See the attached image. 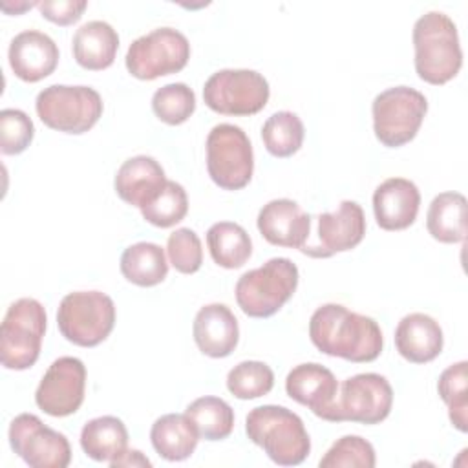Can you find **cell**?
Segmentation results:
<instances>
[{"instance_id": "6da1fadb", "label": "cell", "mask_w": 468, "mask_h": 468, "mask_svg": "<svg viewBox=\"0 0 468 468\" xmlns=\"http://www.w3.org/2000/svg\"><path fill=\"white\" fill-rule=\"evenodd\" d=\"M309 338L320 353L356 364L373 362L384 346L380 325L371 316L340 303H324L311 314Z\"/></svg>"}, {"instance_id": "7a4b0ae2", "label": "cell", "mask_w": 468, "mask_h": 468, "mask_svg": "<svg viewBox=\"0 0 468 468\" xmlns=\"http://www.w3.org/2000/svg\"><path fill=\"white\" fill-rule=\"evenodd\" d=\"M415 71L428 84L452 80L463 66L457 26L441 11H428L413 26Z\"/></svg>"}, {"instance_id": "3957f363", "label": "cell", "mask_w": 468, "mask_h": 468, "mask_svg": "<svg viewBox=\"0 0 468 468\" xmlns=\"http://www.w3.org/2000/svg\"><path fill=\"white\" fill-rule=\"evenodd\" d=\"M245 433L280 466L302 464L311 452L303 420L285 406L263 404L250 410L245 419Z\"/></svg>"}, {"instance_id": "277c9868", "label": "cell", "mask_w": 468, "mask_h": 468, "mask_svg": "<svg viewBox=\"0 0 468 468\" xmlns=\"http://www.w3.org/2000/svg\"><path fill=\"white\" fill-rule=\"evenodd\" d=\"M300 272L289 258H271L261 267L247 271L236 282V302L250 318H269L278 313L298 287Z\"/></svg>"}, {"instance_id": "5b68a950", "label": "cell", "mask_w": 468, "mask_h": 468, "mask_svg": "<svg viewBox=\"0 0 468 468\" xmlns=\"http://www.w3.org/2000/svg\"><path fill=\"white\" fill-rule=\"evenodd\" d=\"M46 309L35 298L13 302L0 327V360L5 369H29L40 355L46 333Z\"/></svg>"}, {"instance_id": "8992f818", "label": "cell", "mask_w": 468, "mask_h": 468, "mask_svg": "<svg viewBox=\"0 0 468 468\" xmlns=\"http://www.w3.org/2000/svg\"><path fill=\"white\" fill-rule=\"evenodd\" d=\"M35 110L48 128L79 135L97 124L104 104L99 91L90 86L51 84L37 95Z\"/></svg>"}, {"instance_id": "52a82bcc", "label": "cell", "mask_w": 468, "mask_h": 468, "mask_svg": "<svg viewBox=\"0 0 468 468\" xmlns=\"http://www.w3.org/2000/svg\"><path fill=\"white\" fill-rule=\"evenodd\" d=\"M57 325L62 336L80 347L104 342L115 325V303L101 291H75L60 300Z\"/></svg>"}, {"instance_id": "ba28073f", "label": "cell", "mask_w": 468, "mask_h": 468, "mask_svg": "<svg viewBox=\"0 0 468 468\" xmlns=\"http://www.w3.org/2000/svg\"><path fill=\"white\" fill-rule=\"evenodd\" d=\"M428 112L426 97L410 86H395L380 91L371 104L375 137L388 148L410 143Z\"/></svg>"}, {"instance_id": "9c48e42d", "label": "cell", "mask_w": 468, "mask_h": 468, "mask_svg": "<svg viewBox=\"0 0 468 468\" xmlns=\"http://www.w3.org/2000/svg\"><path fill=\"white\" fill-rule=\"evenodd\" d=\"M207 170L223 190H241L254 172V152L247 133L229 122L216 124L207 135Z\"/></svg>"}, {"instance_id": "30bf717a", "label": "cell", "mask_w": 468, "mask_h": 468, "mask_svg": "<svg viewBox=\"0 0 468 468\" xmlns=\"http://www.w3.org/2000/svg\"><path fill=\"white\" fill-rule=\"evenodd\" d=\"M267 79L254 69H219L203 86L205 104L221 115H254L269 102Z\"/></svg>"}, {"instance_id": "8fae6325", "label": "cell", "mask_w": 468, "mask_h": 468, "mask_svg": "<svg viewBox=\"0 0 468 468\" xmlns=\"http://www.w3.org/2000/svg\"><path fill=\"white\" fill-rule=\"evenodd\" d=\"M188 58V38L174 27H157L130 44L124 62L132 77L154 80L181 71Z\"/></svg>"}, {"instance_id": "7c38bea8", "label": "cell", "mask_w": 468, "mask_h": 468, "mask_svg": "<svg viewBox=\"0 0 468 468\" xmlns=\"http://www.w3.org/2000/svg\"><path fill=\"white\" fill-rule=\"evenodd\" d=\"M393 406V388L384 375L358 373L338 386L329 422L378 424Z\"/></svg>"}, {"instance_id": "4fadbf2b", "label": "cell", "mask_w": 468, "mask_h": 468, "mask_svg": "<svg viewBox=\"0 0 468 468\" xmlns=\"http://www.w3.org/2000/svg\"><path fill=\"white\" fill-rule=\"evenodd\" d=\"M9 444L31 468H66L71 461L66 435L48 428L33 413H20L11 420Z\"/></svg>"}, {"instance_id": "5bb4252c", "label": "cell", "mask_w": 468, "mask_h": 468, "mask_svg": "<svg viewBox=\"0 0 468 468\" xmlns=\"http://www.w3.org/2000/svg\"><path fill=\"white\" fill-rule=\"evenodd\" d=\"M86 391V366L77 356H58L44 373L37 391V406L51 417L75 413Z\"/></svg>"}, {"instance_id": "9a60e30c", "label": "cell", "mask_w": 468, "mask_h": 468, "mask_svg": "<svg viewBox=\"0 0 468 468\" xmlns=\"http://www.w3.org/2000/svg\"><path fill=\"white\" fill-rule=\"evenodd\" d=\"M318 243L305 245L303 254L329 258L336 252L355 249L366 234V216L356 201L344 199L336 210L318 214Z\"/></svg>"}, {"instance_id": "2e32d148", "label": "cell", "mask_w": 468, "mask_h": 468, "mask_svg": "<svg viewBox=\"0 0 468 468\" xmlns=\"http://www.w3.org/2000/svg\"><path fill=\"white\" fill-rule=\"evenodd\" d=\"M260 234L276 247L303 249L311 234V216L292 199L280 197L261 207L256 219Z\"/></svg>"}, {"instance_id": "e0dca14e", "label": "cell", "mask_w": 468, "mask_h": 468, "mask_svg": "<svg viewBox=\"0 0 468 468\" xmlns=\"http://www.w3.org/2000/svg\"><path fill=\"white\" fill-rule=\"evenodd\" d=\"M287 395L302 406H307L316 417L329 422L338 382L331 369L316 362L294 366L285 378Z\"/></svg>"}, {"instance_id": "ac0fdd59", "label": "cell", "mask_w": 468, "mask_h": 468, "mask_svg": "<svg viewBox=\"0 0 468 468\" xmlns=\"http://www.w3.org/2000/svg\"><path fill=\"white\" fill-rule=\"evenodd\" d=\"M13 73L24 82H38L51 75L58 64V48L55 40L37 29H26L9 44L7 51Z\"/></svg>"}, {"instance_id": "d6986e66", "label": "cell", "mask_w": 468, "mask_h": 468, "mask_svg": "<svg viewBox=\"0 0 468 468\" xmlns=\"http://www.w3.org/2000/svg\"><path fill=\"white\" fill-rule=\"evenodd\" d=\"M420 192L406 177H389L373 192V214L384 230H404L417 219Z\"/></svg>"}, {"instance_id": "ffe728a7", "label": "cell", "mask_w": 468, "mask_h": 468, "mask_svg": "<svg viewBox=\"0 0 468 468\" xmlns=\"http://www.w3.org/2000/svg\"><path fill=\"white\" fill-rule=\"evenodd\" d=\"M197 349L210 358L229 356L239 340V327L234 313L225 303L203 305L192 324Z\"/></svg>"}, {"instance_id": "44dd1931", "label": "cell", "mask_w": 468, "mask_h": 468, "mask_svg": "<svg viewBox=\"0 0 468 468\" xmlns=\"http://www.w3.org/2000/svg\"><path fill=\"white\" fill-rule=\"evenodd\" d=\"M168 179L163 166L150 155H133L126 159L113 179L117 196L137 208L148 205Z\"/></svg>"}, {"instance_id": "7402d4cb", "label": "cell", "mask_w": 468, "mask_h": 468, "mask_svg": "<svg viewBox=\"0 0 468 468\" xmlns=\"http://www.w3.org/2000/svg\"><path fill=\"white\" fill-rule=\"evenodd\" d=\"M444 336L439 322L424 313L406 314L395 329V347L402 358L413 364L435 360L442 351Z\"/></svg>"}, {"instance_id": "603a6c76", "label": "cell", "mask_w": 468, "mask_h": 468, "mask_svg": "<svg viewBox=\"0 0 468 468\" xmlns=\"http://www.w3.org/2000/svg\"><path fill=\"white\" fill-rule=\"evenodd\" d=\"M71 49L80 68L101 71L113 64L119 49V35L108 22L90 20L75 31Z\"/></svg>"}, {"instance_id": "cb8c5ba5", "label": "cell", "mask_w": 468, "mask_h": 468, "mask_svg": "<svg viewBox=\"0 0 468 468\" xmlns=\"http://www.w3.org/2000/svg\"><path fill=\"white\" fill-rule=\"evenodd\" d=\"M150 441L163 459L185 461L194 453L199 433L186 413H166L152 424Z\"/></svg>"}, {"instance_id": "d4e9b609", "label": "cell", "mask_w": 468, "mask_h": 468, "mask_svg": "<svg viewBox=\"0 0 468 468\" xmlns=\"http://www.w3.org/2000/svg\"><path fill=\"white\" fill-rule=\"evenodd\" d=\"M128 430L113 415H102L88 420L80 431L82 452L97 463H112L128 448Z\"/></svg>"}, {"instance_id": "484cf974", "label": "cell", "mask_w": 468, "mask_h": 468, "mask_svg": "<svg viewBox=\"0 0 468 468\" xmlns=\"http://www.w3.org/2000/svg\"><path fill=\"white\" fill-rule=\"evenodd\" d=\"M426 229L441 243H459L466 238V197L461 192L437 194L426 214Z\"/></svg>"}, {"instance_id": "4316f807", "label": "cell", "mask_w": 468, "mask_h": 468, "mask_svg": "<svg viewBox=\"0 0 468 468\" xmlns=\"http://www.w3.org/2000/svg\"><path fill=\"white\" fill-rule=\"evenodd\" d=\"M122 276L139 287H154L168 274V261L165 250L157 243L139 241L124 249L121 254Z\"/></svg>"}, {"instance_id": "83f0119b", "label": "cell", "mask_w": 468, "mask_h": 468, "mask_svg": "<svg viewBox=\"0 0 468 468\" xmlns=\"http://www.w3.org/2000/svg\"><path fill=\"white\" fill-rule=\"evenodd\" d=\"M207 245L216 265L239 269L252 254V241L247 230L232 221H218L207 230Z\"/></svg>"}, {"instance_id": "f1b7e54d", "label": "cell", "mask_w": 468, "mask_h": 468, "mask_svg": "<svg viewBox=\"0 0 468 468\" xmlns=\"http://www.w3.org/2000/svg\"><path fill=\"white\" fill-rule=\"evenodd\" d=\"M185 413L205 441H223L234 430V410L219 397H199L186 406Z\"/></svg>"}, {"instance_id": "f546056e", "label": "cell", "mask_w": 468, "mask_h": 468, "mask_svg": "<svg viewBox=\"0 0 468 468\" xmlns=\"http://www.w3.org/2000/svg\"><path fill=\"white\" fill-rule=\"evenodd\" d=\"M303 135L302 119L287 110L272 113L261 126V141L274 157H291L296 154L302 148Z\"/></svg>"}, {"instance_id": "4dcf8cb0", "label": "cell", "mask_w": 468, "mask_h": 468, "mask_svg": "<svg viewBox=\"0 0 468 468\" xmlns=\"http://www.w3.org/2000/svg\"><path fill=\"white\" fill-rule=\"evenodd\" d=\"M468 362L461 360L452 366H448L441 375L437 382V391L442 399V402L448 406L450 422L459 430H468Z\"/></svg>"}, {"instance_id": "1f68e13d", "label": "cell", "mask_w": 468, "mask_h": 468, "mask_svg": "<svg viewBox=\"0 0 468 468\" xmlns=\"http://www.w3.org/2000/svg\"><path fill=\"white\" fill-rule=\"evenodd\" d=\"M274 386L272 369L260 360H243L227 375V389L241 400H252L267 395Z\"/></svg>"}, {"instance_id": "d6a6232c", "label": "cell", "mask_w": 468, "mask_h": 468, "mask_svg": "<svg viewBox=\"0 0 468 468\" xmlns=\"http://www.w3.org/2000/svg\"><path fill=\"white\" fill-rule=\"evenodd\" d=\"M188 212V196L183 185L176 181H166L159 194L141 208L144 221L154 227L168 229L179 223Z\"/></svg>"}, {"instance_id": "836d02e7", "label": "cell", "mask_w": 468, "mask_h": 468, "mask_svg": "<svg viewBox=\"0 0 468 468\" xmlns=\"http://www.w3.org/2000/svg\"><path fill=\"white\" fill-rule=\"evenodd\" d=\"M155 117L170 126L183 124L196 110V93L185 82L165 84L152 97Z\"/></svg>"}, {"instance_id": "e575fe53", "label": "cell", "mask_w": 468, "mask_h": 468, "mask_svg": "<svg viewBox=\"0 0 468 468\" xmlns=\"http://www.w3.org/2000/svg\"><path fill=\"white\" fill-rule=\"evenodd\" d=\"M375 448L360 435L340 437L320 459V468H373Z\"/></svg>"}, {"instance_id": "d590c367", "label": "cell", "mask_w": 468, "mask_h": 468, "mask_svg": "<svg viewBox=\"0 0 468 468\" xmlns=\"http://www.w3.org/2000/svg\"><path fill=\"white\" fill-rule=\"evenodd\" d=\"M166 254L172 267L181 274H194L203 263V247L199 236L188 229H176L166 241Z\"/></svg>"}, {"instance_id": "8d00e7d4", "label": "cell", "mask_w": 468, "mask_h": 468, "mask_svg": "<svg viewBox=\"0 0 468 468\" xmlns=\"http://www.w3.org/2000/svg\"><path fill=\"white\" fill-rule=\"evenodd\" d=\"M35 126L29 115L16 108L0 112V150L4 155L22 154L33 141Z\"/></svg>"}, {"instance_id": "74e56055", "label": "cell", "mask_w": 468, "mask_h": 468, "mask_svg": "<svg viewBox=\"0 0 468 468\" xmlns=\"http://www.w3.org/2000/svg\"><path fill=\"white\" fill-rule=\"evenodd\" d=\"M40 15L57 24V26H71L80 20L88 2L84 0H42L37 4Z\"/></svg>"}, {"instance_id": "f35d334b", "label": "cell", "mask_w": 468, "mask_h": 468, "mask_svg": "<svg viewBox=\"0 0 468 468\" xmlns=\"http://www.w3.org/2000/svg\"><path fill=\"white\" fill-rule=\"evenodd\" d=\"M112 468H117V466H152V463L139 452V450H126L121 457L113 459L110 463Z\"/></svg>"}]
</instances>
